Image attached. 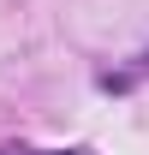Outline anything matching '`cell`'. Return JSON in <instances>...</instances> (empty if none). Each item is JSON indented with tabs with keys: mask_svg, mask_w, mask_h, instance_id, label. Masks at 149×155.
<instances>
[{
	"mask_svg": "<svg viewBox=\"0 0 149 155\" xmlns=\"http://www.w3.org/2000/svg\"><path fill=\"white\" fill-rule=\"evenodd\" d=\"M54 155H90V149H54Z\"/></svg>",
	"mask_w": 149,
	"mask_h": 155,
	"instance_id": "cell-1",
	"label": "cell"
}]
</instances>
